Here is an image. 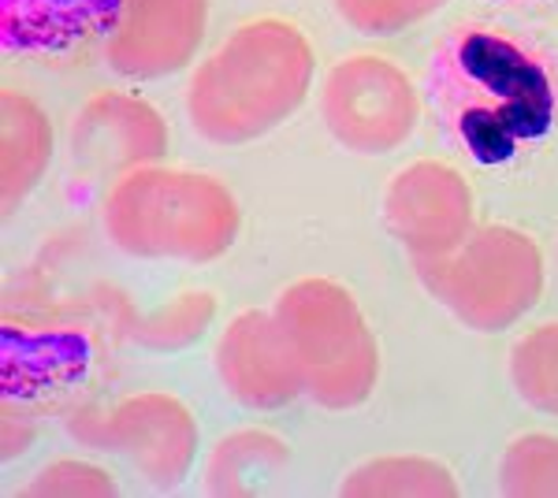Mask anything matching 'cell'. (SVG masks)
Masks as SVG:
<instances>
[{"label":"cell","mask_w":558,"mask_h":498,"mask_svg":"<svg viewBox=\"0 0 558 498\" xmlns=\"http://www.w3.org/2000/svg\"><path fill=\"white\" fill-rule=\"evenodd\" d=\"M216 316H220V302L213 291H183L142 313L131 328V339L149 353H179L202 342Z\"/></svg>","instance_id":"obj_14"},{"label":"cell","mask_w":558,"mask_h":498,"mask_svg":"<svg viewBox=\"0 0 558 498\" xmlns=\"http://www.w3.org/2000/svg\"><path fill=\"white\" fill-rule=\"evenodd\" d=\"M384 228L413 260L444 257L476 228V197L470 179L447 160H410L384 186Z\"/></svg>","instance_id":"obj_6"},{"label":"cell","mask_w":558,"mask_h":498,"mask_svg":"<svg viewBox=\"0 0 558 498\" xmlns=\"http://www.w3.org/2000/svg\"><path fill=\"white\" fill-rule=\"evenodd\" d=\"M116 491H120L116 476L83 458L49 461V465L38 469V476L23 487V495H31V498H112Z\"/></svg>","instance_id":"obj_18"},{"label":"cell","mask_w":558,"mask_h":498,"mask_svg":"<svg viewBox=\"0 0 558 498\" xmlns=\"http://www.w3.org/2000/svg\"><path fill=\"white\" fill-rule=\"evenodd\" d=\"M320 120L347 153L384 157L407 146L421 120V97L407 71L380 52L331 63L320 83Z\"/></svg>","instance_id":"obj_5"},{"label":"cell","mask_w":558,"mask_h":498,"mask_svg":"<svg viewBox=\"0 0 558 498\" xmlns=\"http://www.w3.org/2000/svg\"><path fill=\"white\" fill-rule=\"evenodd\" d=\"M209 31V0H116L105 63L120 78L153 83L186 71Z\"/></svg>","instance_id":"obj_7"},{"label":"cell","mask_w":558,"mask_h":498,"mask_svg":"<svg viewBox=\"0 0 558 498\" xmlns=\"http://www.w3.org/2000/svg\"><path fill=\"white\" fill-rule=\"evenodd\" d=\"M272 313L291 342L313 405L347 413L373 398L380 384V339L339 279H294L279 291Z\"/></svg>","instance_id":"obj_3"},{"label":"cell","mask_w":558,"mask_h":498,"mask_svg":"<svg viewBox=\"0 0 558 498\" xmlns=\"http://www.w3.org/2000/svg\"><path fill=\"white\" fill-rule=\"evenodd\" d=\"M101 447L131 461V469L157 491H172L191 476L202 432L191 405L165 391L128 394L101 416Z\"/></svg>","instance_id":"obj_8"},{"label":"cell","mask_w":558,"mask_h":498,"mask_svg":"<svg viewBox=\"0 0 558 498\" xmlns=\"http://www.w3.org/2000/svg\"><path fill=\"white\" fill-rule=\"evenodd\" d=\"M499 491L510 498H558V436L525 432L499 461Z\"/></svg>","instance_id":"obj_16"},{"label":"cell","mask_w":558,"mask_h":498,"mask_svg":"<svg viewBox=\"0 0 558 498\" xmlns=\"http://www.w3.org/2000/svg\"><path fill=\"white\" fill-rule=\"evenodd\" d=\"M57 134L49 112L23 89L0 94V205L12 216L41 186Z\"/></svg>","instance_id":"obj_11"},{"label":"cell","mask_w":558,"mask_h":498,"mask_svg":"<svg viewBox=\"0 0 558 498\" xmlns=\"http://www.w3.org/2000/svg\"><path fill=\"white\" fill-rule=\"evenodd\" d=\"M168 149H172V131L160 108L123 89L94 94L71 123L75 165L112 183L134 168L160 165Z\"/></svg>","instance_id":"obj_9"},{"label":"cell","mask_w":558,"mask_h":498,"mask_svg":"<svg viewBox=\"0 0 558 498\" xmlns=\"http://www.w3.org/2000/svg\"><path fill=\"white\" fill-rule=\"evenodd\" d=\"M510 387L529 410L558 416V320L525 331L510 347Z\"/></svg>","instance_id":"obj_15"},{"label":"cell","mask_w":558,"mask_h":498,"mask_svg":"<svg viewBox=\"0 0 558 498\" xmlns=\"http://www.w3.org/2000/svg\"><path fill=\"white\" fill-rule=\"evenodd\" d=\"M313 78L317 52L302 26L279 15L250 20L194 68L186 86V116L213 146H250L299 112Z\"/></svg>","instance_id":"obj_1"},{"label":"cell","mask_w":558,"mask_h":498,"mask_svg":"<svg viewBox=\"0 0 558 498\" xmlns=\"http://www.w3.org/2000/svg\"><path fill=\"white\" fill-rule=\"evenodd\" d=\"M242 208L235 190L209 171L146 165L105 194V234L138 260L213 265L235 246Z\"/></svg>","instance_id":"obj_2"},{"label":"cell","mask_w":558,"mask_h":498,"mask_svg":"<svg viewBox=\"0 0 558 498\" xmlns=\"http://www.w3.org/2000/svg\"><path fill=\"white\" fill-rule=\"evenodd\" d=\"M291 469V447L265 428L223 436L205 461V491L220 498H250L272 491Z\"/></svg>","instance_id":"obj_12"},{"label":"cell","mask_w":558,"mask_h":498,"mask_svg":"<svg viewBox=\"0 0 558 498\" xmlns=\"http://www.w3.org/2000/svg\"><path fill=\"white\" fill-rule=\"evenodd\" d=\"M350 31L362 38H395L410 26L425 23L451 0H331Z\"/></svg>","instance_id":"obj_17"},{"label":"cell","mask_w":558,"mask_h":498,"mask_svg":"<svg viewBox=\"0 0 558 498\" xmlns=\"http://www.w3.org/2000/svg\"><path fill=\"white\" fill-rule=\"evenodd\" d=\"M417 283L462 328L499 335L525 320L547 283L544 250L510 223H476L470 239L444 257L413 260Z\"/></svg>","instance_id":"obj_4"},{"label":"cell","mask_w":558,"mask_h":498,"mask_svg":"<svg viewBox=\"0 0 558 498\" xmlns=\"http://www.w3.org/2000/svg\"><path fill=\"white\" fill-rule=\"evenodd\" d=\"M223 391L257 413L287 410L305 394L302 368L272 309H242L216 339Z\"/></svg>","instance_id":"obj_10"},{"label":"cell","mask_w":558,"mask_h":498,"mask_svg":"<svg viewBox=\"0 0 558 498\" xmlns=\"http://www.w3.org/2000/svg\"><path fill=\"white\" fill-rule=\"evenodd\" d=\"M343 498H458V476L428 454H380L354 465L339 484Z\"/></svg>","instance_id":"obj_13"}]
</instances>
